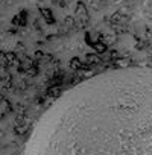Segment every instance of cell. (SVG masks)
Masks as SVG:
<instances>
[{
  "label": "cell",
  "mask_w": 152,
  "mask_h": 155,
  "mask_svg": "<svg viewBox=\"0 0 152 155\" xmlns=\"http://www.w3.org/2000/svg\"><path fill=\"white\" fill-rule=\"evenodd\" d=\"M23 155H152V67L70 87L38 119Z\"/></svg>",
  "instance_id": "cell-1"
}]
</instances>
